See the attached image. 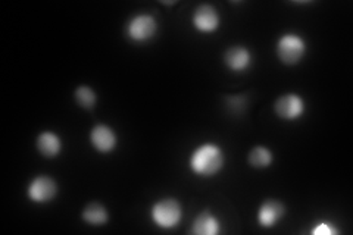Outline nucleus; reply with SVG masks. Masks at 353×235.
Segmentation results:
<instances>
[{"label":"nucleus","instance_id":"ddd939ff","mask_svg":"<svg viewBox=\"0 0 353 235\" xmlns=\"http://www.w3.org/2000/svg\"><path fill=\"white\" fill-rule=\"evenodd\" d=\"M83 219L88 223V225H94V227H101L105 225L108 222V210L97 201H93V203L87 205L85 209L83 210Z\"/></svg>","mask_w":353,"mask_h":235},{"label":"nucleus","instance_id":"f8f14e48","mask_svg":"<svg viewBox=\"0 0 353 235\" xmlns=\"http://www.w3.org/2000/svg\"><path fill=\"white\" fill-rule=\"evenodd\" d=\"M221 231L219 221L216 216L209 210H203L197 215V218L193 222L192 234L196 235H216Z\"/></svg>","mask_w":353,"mask_h":235},{"label":"nucleus","instance_id":"9b49d317","mask_svg":"<svg viewBox=\"0 0 353 235\" xmlns=\"http://www.w3.org/2000/svg\"><path fill=\"white\" fill-rule=\"evenodd\" d=\"M37 150L44 158H57L62 150V141L58 134L52 131H44L37 137Z\"/></svg>","mask_w":353,"mask_h":235},{"label":"nucleus","instance_id":"2eb2a0df","mask_svg":"<svg viewBox=\"0 0 353 235\" xmlns=\"http://www.w3.org/2000/svg\"><path fill=\"white\" fill-rule=\"evenodd\" d=\"M75 102L79 103L80 108L83 109H93L96 106L97 102V96L96 93L92 90L90 87L87 85H81L75 90Z\"/></svg>","mask_w":353,"mask_h":235},{"label":"nucleus","instance_id":"f257e3e1","mask_svg":"<svg viewBox=\"0 0 353 235\" xmlns=\"http://www.w3.org/2000/svg\"><path fill=\"white\" fill-rule=\"evenodd\" d=\"M190 167L196 175L214 176L224 167V153L219 145L205 143L192 153Z\"/></svg>","mask_w":353,"mask_h":235},{"label":"nucleus","instance_id":"dca6fc26","mask_svg":"<svg viewBox=\"0 0 353 235\" xmlns=\"http://www.w3.org/2000/svg\"><path fill=\"white\" fill-rule=\"evenodd\" d=\"M312 234L314 235H336L339 234V229L334 228L328 222H318L315 228L312 229Z\"/></svg>","mask_w":353,"mask_h":235},{"label":"nucleus","instance_id":"7ed1b4c3","mask_svg":"<svg viewBox=\"0 0 353 235\" xmlns=\"http://www.w3.org/2000/svg\"><path fill=\"white\" fill-rule=\"evenodd\" d=\"M306 53V41L297 34H284L277 44V54L281 62L296 65Z\"/></svg>","mask_w":353,"mask_h":235},{"label":"nucleus","instance_id":"39448f33","mask_svg":"<svg viewBox=\"0 0 353 235\" xmlns=\"http://www.w3.org/2000/svg\"><path fill=\"white\" fill-rule=\"evenodd\" d=\"M57 193H58L57 183H54L50 176H46V175L36 176L28 185L30 200H32L34 203H39V205L49 203V201L53 200L54 196H57Z\"/></svg>","mask_w":353,"mask_h":235},{"label":"nucleus","instance_id":"9d476101","mask_svg":"<svg viewBox=\"0 0 353 235\" xmlns=\"http://www.w3.org/2000/svg\"><path fill=\"white\" fill-rule=\"evenodd\" d=\"M224 62L231 71L241 72L248 70L252 62V54L246 48L234 46L230 48L224 54Z\"/></svg>","mask_w":353,"mask_h":235},{"label":"nucleus","instance_id":"1a4fd4ad","mask_svg":"<svg viewBox=\"0 0 353 235\" xmlns=\"http://www.w3.org/2000/svg\"><path fill=\"white\" fill-rule=\"evenodd\" d=\"M193 24L201 32H214L219 27V15L211 5H202L196 9Z\"/></svg>","mask_w":353,"mask_h":235},{"label":"nucleus","instance_id":"4468645a","mask_svg":"<svg viewBox=\"0 0 353 235\" xmlns=\"http://www.w3.org/2000/svg\"><path fill=\"white\" fill-rule=\"evenodd\" d=\"M249 163L258 170L268 167L272 163V152L263 145H258L249 153Z\"/></svg>","mask_w":353,"mask_h":235},{"label":"nucleus","instance_id":"0eeeda50","mask_svg":"<svg viewBox=\"0 0 353 235\" xmlns=\"http://www.w3.org/2000/svg\"><path fill=\"white\" fill-rule=\"evenodd\" d=\"M285 207L279 200H265L258 210V222L262 228H272L281 221Z\"/></svg>","mask_w":353,"mask_h":235},{"label":"nucleus","instance_id":"423d86ee","mask_svg":"<svg viewBox=\"0 0 353 235\" xmlns=\"http://www.w3.org/2000/svg\"><path fill=\"white\" fill-rule=\"evenodd\" d=\"M275 112L281 119L294 121L305 114V102L294 93L284 94L275 102Z\"/></svg>","mask_w":353,"mask_h":235},{"label":"nucleus","instance_id":"6e6552de","mask_svg":"<svg viewBox=\"0 0 353 235\" xmlns=\"http://www.w3.org/2000/svg\"><path fill=\"white\" fill-rule=\"evenodd\" d=\"M90 141L93 144V147L101 152V153H109L112 152L117 144H118V137L115 131L108 127V125H96L92 132H90Z\"/></svg>","mask_w":353,"mask_h":235},{"label":"nucleus","instance_id":"20e7f679","mask_svg":"<svg viewBox=\"0 0 353 235\" xmlns=\"http://www.w3.org/2000/svg\"><path fill=\"white\" fill-rule=\"evenodd\" d=\"M158 31V22L152 15L140 14L131 18L127 25L128 37L136 43H146L152 40Z\"/></svg>","mask_w":353,"mask_h":235},{"label":"nucleus","instance_id":"f03ea898","mask_svg":"<svg viewBox=\"0 0 353 235\" xmlns=\"http://www.w3.org/2000/svg\"><path fill=\"white\" fill-rule=\"evenodd\" d=\"M181 216V206L175 198L158 200L152 207V221L162 229L175 228L180 223Z\"/></svg>","mask_w":353,"mask_h":235}]
</instances>
